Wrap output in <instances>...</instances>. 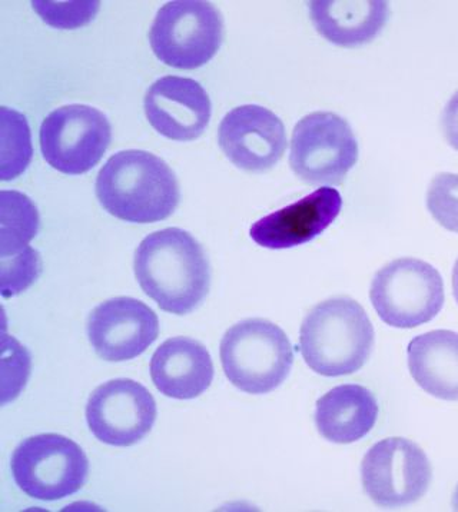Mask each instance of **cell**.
Returning <instances> with one entry per match:
<instances>
[{"instance_id":"6da1fadb","label":"cell","mask_w":458,"mask_h":512,"mask_svg":"<svg viewBox=\"0 0 458 512\" xmlns=\"http://www.w3.org/2000/svg\"><path fill=\"white\" fill-rule=\"evenodd\" d=\"M134 269L142 291L169 314L194 311L211 287L207 254L184 229L167 228L146 236L136 249Z\"/></svg>"},{"instance_id":"7a4b0ae2","label":"cell","mask_w":458,"mask_h":512,"mask_svg":"<svg viewBox=\"0 0 458 512\" xmlns=\"http://www.w3.org/2000/svg\"><path fill=\"white\" fill-rule=\"evenodd\" d=\"M96 196L106 212L132 224H152L174 214L181 199L174 171L151 152L121 151L102 166Z\"/></svg>"},{"instance_id":"3957f363","label":"cell","mask_w":458,"mask_h":512,"mask_svg":"<svg viewBox=\"0 0 458 512\" xmlns=\"http://www.w3.org/2000/svg\"><path fill=\"white\" fill-rule=\"evenodd\" d=\"M374 327L354 299L320 302L301 325L300 351L305 364L323 377H344L360 371L373 352Z\"/></svg>"},{"instance_id":"277c9868","label":"cell","mask_w":458,"mask_h":512,"mask_svg":"<svg viewBox=\"0 0 458 512\" xmlns=\"http://www.w3.org/2000/svg\"><path fill=\"white\" fill-rule=\"evenodd\" d=\"M219 355L229 382L252 395L277 390L294 364L287 334L261 318L245 319L229 328L222 338Z\"/></svg>"},{"instance_id":"5b68a950","label":"cell","mask_w":458,"mask_h":512,"mask_svg":"<svg viewBox=\"0 0 458 512\" xmlns=\"http://www.w3.org/2000/svg\"><path fill=\"white\" fill-rule=\"evenodd\" d=\"M224 41V19L211 2L175 0L157 13L149 42L159 61L192 71L207 65Z\"/></svg>"},{"instance_id":"8992f818","label":"cell","mask_w":458,"mask_h":512,"mask_svg":"<svg viewBox=\"0 0 458 512\" xmlns=\"http://www.w3.org/2000/svg\"><path fill=\"white\" fill-rule=\"evenodd\" d=\"M371 304L381 321L393 328L413 329L433 321L444 307V282L433 265L400 258L375 274Z\"/></svg>"},{"instance_id":"52a82bcc","label":"cell","mask_w":458,"mask_h":512,"mask_svg":"<svg viewBox=\"0 0 458 512\" xmlns=\"http://www.w3.org/2000/svg\"><path fill=\"white\" fill-rule=\"evenodd\" d=\"M11 467L13 480L28 497L56 501L84 487L89 461L76 442L63 435L42 434L16 448Z\"/></svg>"},{"instance_id":"ba28073f","label":"cell","mask_w":458,"mask_h":512,"mask_svg":"<svg viewBox=\"0 0 458 512\" xmlns=\"http://www.w3.org/2000/svg\"><path fill=\"white\" fill-rule=\"evenodd\" d=\"M358 161L350 123L333 112H314L295 125L290 165L310 185H340Z\"/></svg>"},{"instance_id":"9c48e42d","label":"cell","mask_w":458,"mask_h":512,"mask_svg":"<svg viewBox=\"0 0 458 512\" xmlns=\"http://www.w3.org/2000/svg\"><path fill=\"white\" fill-rule=\"evenodd\" d=\"M433 480L426 452L416 442L393 437L377 442L365 454L361 481L365 494L381 508H403L420 501Z\"/></svg>"},{"instance_id":"30bf717a","label":"cell","mask_w":458,"mask_h":512,"mask_svg":"<svg viewBox=\"0 0 458 512\" xmlns=\"http://www.w3.org/2000/svg\"><path fill=\"white\" fill-rule=\"evenodd\" d=\"M43 159L56 171L82 175L104 158L111 145L108 118L88 105H68L53 111L41 126Z\"/></svg>"},{"instance_id":"8fae6325","label":"cell","mask_w":458,"mask_h":512,"mask_svg":"<svg viewBox=\"0 0 458 512\" xmlns=\"http://www.w3.org/2000/svg\"><path fill=\"white\" fill-rule=\"evenodd\" d=\"M157 402L134 379H112L96 388L86 405L89 430L104 444L131 447L144 440L157 420Z\"/></svg>"},{"instance_id":"7c38bea8","label":"cell","mask_w":458,"mask_h":512,"mask_svg":"<svg viewBox=\"0 0 458 512\" xmlns=\"http://www.w3.org/2000/svg\"><path fill=\"white\" fill-rule=\"evenodd\" d=\"M218 144L237 168L265 172L281 161L287 149V132L281 119L260 105H242L224 116Z\"/></svg>"},{"instance_id":"4fadbf2b","label":"cell","mask_w":458,"mask_h":512,"mask_svg":"<svg viewBox=\"0 0 458 512\" xmlns=\"http://www.w3.org/2000/svg\"><path fill=\"white\" fill-rule=\"evenodd\" d=\"M86 329L99 357L124 362L144 354L157 341L159 321L144 302L118 297L98 305L89 315Z\"/></svg>"},{"instance_id":"5bb4252c","label":"cell","mask_w":458,"mask_h":512,"mask_svg":"<svg viewBox=\"0 0 458 512\" xmlns=\"http://www.w3.org/2000/svg\"><path fill=\"white\" fill-rule=\"evenodd\" d=\"M145 115L152 128L177 142H191L204 134L212 105L201 83L181 76H165L148 89Z\"/></svg>"},{"instance_id":"9a60e30c","label":"cell","mask_w":458,"mask_h":512,"mask_svg":"<svg viewBox=\"0 0 458 512\" xmlns=\"http://www.w3.org/2000/svg\"><path fill=\"white\" fill-rule=\"evenodd\" d=\"M341 209L343 196L337 189L324 186L295 204L255 222L250 236L262 248H294L323 234L340 215Z\"/></svg>"},{"instance_id":"2e32d148","label":"cell","mask_w":458,"mask_h":512,"mask_svg":"<svg viewBox=\"0 0 458 512\" xmlns=\"http://www.w3.org/2000/svg\"><path fill=\"white\" fill-rule=\"evenodd\" d=\"M151 378L165 397L194 400L211 387L214 364L197 339L171 338L152 355Z\"/></svg>"},{"instance_id":"e0dca14e","label":"cell","mask_w":458,"mask_h":512,"mask_svg":"<svg viewBox=\"0 0 458 512\" xmlns=\"http://www.w3.org/2000/svg\"><path fill=\"white\" fill-rule=\"evenodd\" d=\"M310 15L315 29L328 42L355 48L377 38L390 16L384 0H314Z\"/></svg>"},{"instance_id":"ac0fdd59","label":"cell","mask_w":458,"mask_h":512,"mask_svg":"<svg viewBox=\"0 0 458 512\" xmlns=\"http://www.w3.org/2000/svg\"><path fill=\"white\" fill-rule=\"evenodd\" d=\"M378 402L363 385L344 384L328 391L317 401L315 425L334 444H353L373 430Z\"/></svg>"},{"instance_id":"d6986e66","label":"cell","mask_w":458,"mask_h":512,"mask_svg":"<svg viewBox=\"0 0 458 512\" xmlns=\"http://www.w3.org/2000/svg\"><path fill=\"white\" fill-rule=\"evenodd\" d=\"M408 369L421 390L443 401H458V334L447 329L411 339Z\"/></svg>"},{"instance_id":"ffe728a7","label":"cell","mask_w":458,"mask_h":512,"mask_svg":"<svg viewBox=\"0 0 458 512\" xmlns=\"http://www.w3.org/2000/svg\"><path fill=\"white\" fill-rule=\"evenodd\" d=\"M0 222V259L15 258L31 249L29 242L39 229V214L28 196L16 191H2Z\"/></svg>"},{"instance_id":"44dd1931","label":"cell","mask_w":458,"mask_h":512,"mask_svg":"<svg viewBox=\"0 0 458 512\" xmlns=\"http://www.w3.org/2000/svg\"><path fill=\"white\" fill-rule=\"evenodd\" d=\"M2 113V181H11L23 174L31 164L33 149L28 121L22 113L3 106Z\"/></svg>"},{"instance_id":"7402d4cb","label":"cell","mask_w":458,"mask_h":512,"mask_svg":"<svg viewBox=\"0 0 458 512\" xmlns=\"http://www.w3.org/2000/svg\"><path fill=\"white\" fill-rule=\"evenodd\" d=\"M427 208L438 225L458 234V174H438L427 191Z\"/></svg>"},{"instance_id":"603a6c76","label":"cell","mask_w":458,"mask_h":512,"mask_svg":"<svg viewBox=\"0 0 458 512\" xmlns=\"http://www.w3.org/2000/svg\"><path fill=\"white\" fill-rule=\"evenodd\" d=\"M99 2H32L42 21L58 29H78L94 21Z\"/></svg>"},{"instance_id":"cb8c5ba5","label":"cell","mask_w":458,"mask_h":512,"mask_svg":"<svg viewBox=\"0 0 458 512\" xmlns=\"http://www.w3.org/2000/svg\"><path fill=\"white\" fill-rule=\"evenodd\" d=\"M41 274V258L35 249L15 258L2 259V294L9 298L25 291Z\"/></svg>"},{"instance_id":"d4e9b609","label":"cell","mask_w":458,"mask_h":512,"mask_svg":"<svg viewBox=\"0 0 458 512\" xmlns=\"http://www.w3.org/2000/svg\"><path fill=\"white\" fill-rule=\"evenodd\" d=\"M441 125L448 145L458 152V91L447 102L441 116Z\"/></svg>"},{"instance_id":"484cf974","label":"cell","mask_w":458,"mask_h":512,"mask_svg":"<svg viewBox=\"0 0 458 512\" xmlns=\"http://www.w3.org/2000/svg\"><path fill=\"white\" fill-rule=\"evenodd\" d=\"M453 294L458 305V259L453 269Z\"/></svg>"},{"instance_id":"4316f807","label":"cell","mask_w":458,"mask_h":512,"mask_svg":"<svg viewBox=\"0 0 458 512\" xmlns=\"http://www.w3.org/2000/svg\"><path fill=\"white\" fill-rule=\"evenodd\" d=\"M453 508H454V511H458V484H457L456 491H454V495H453Z\"/></svg>"}]
</instances>
